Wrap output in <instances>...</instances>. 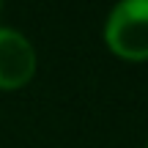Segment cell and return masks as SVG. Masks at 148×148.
Returning <instances> with one entry per match:
<instances>
[{"mask_svg": "<svg viewBox=\"0 0 148 148\" xmlns=\"http://www.w3.org/2000/svg\"><path fill=\"white\" fill-rule=\"evenodd\" d=\"M145 148H148V145H145Z\"/></svg>", "mask_w": 148, "mask_h": 148, "instance_id": "277c9868", "label": "cell"}, {"mask_svg": "<svg viewBox=\"0 0 148 148\" xmlns=\"http://www.w3.org/2000/svg\"><path fill=\"white\" fill-rule=\"evenodd\" d=\"M0 8H3V0H0Z\"/></svg>", "mask_w": 148, "mask_h": 148, "instance_id": "3957f363", "label": "cell"}, {"mask_svg": "<svg viewBox=\"0 0 148 148\" xmlns=\"http://www.w3.org/2000/svg\"><path fill=\"white\" fill-rule=\"evenodd\" d=\"M104 41L118 58L148 60V0H121L107 16Z\"/></svg>", "mask_w": 148, "mask_h": 148, "instance_id": "6da1fadb", "label": "cell"}, {"mask_svg": "<svg viewBox=\"0 0 148 148\" xmlns=\"http://www.w3.org/2000/svg\"><path fill=\"white\" fill-rule=\"evenodd\" d=\"M36 71V49L22 33L0 27V88H19Z\"/></svg>", "mask_w": 148, "mask_h": 148, "instance_id": "7a4b0ae2", "label": "cell"}]
</instances>
